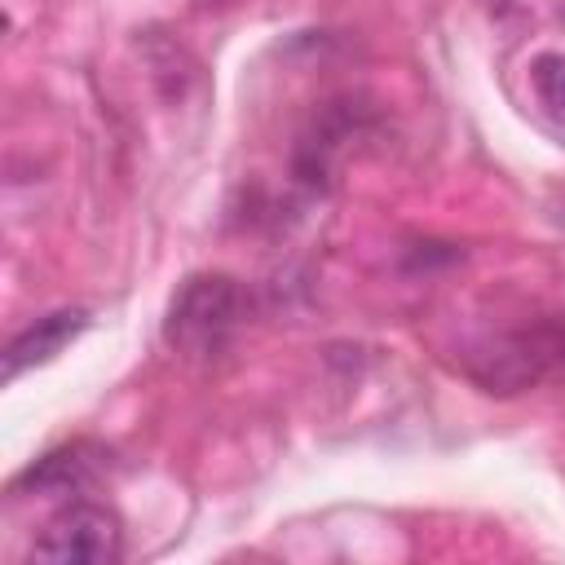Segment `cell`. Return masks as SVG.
Instances as JSON below:
<instances>
[{"instance_id": "obj_1", "label": "cell", "mask_w": 565, "mask_h": 565, "mask_svg": "<svg viewBox=\"0 0 565 565\" xmlns=\"http://www.w3.org/2000/svg\"><path fill=\"white\" fill-rule=\"evenodd\" d=\"M247 318V291L230 274H194L168 305L163 340L190 358H212L230 344L238 322Z\"/></svg>"}, {"instance_id": "obj_2", "label": "cell", "mask_w": 565, "mask_h": 565, "mask_svg": "<svg viewBox=\"0 0 565 565\" xmlns=\"http://www.w3.org/2000/svg\"><path fill=\"white\" fill-rule=\"evenodd\" d=\"M124 556V525L102 503L62 508L31 543V561L49 565H110Z\"/></svg>"}, {"instance_id": "obj_3", "label": "cell", "mask_w": 565, "mask_h": 565, "mask_svg": "<svg viewBox=\"0 0 565 565\" xmlns=\"http://www.w3.org/2000/svg\"><path fill=\"white\" fill-rule=\"evenodd\" d=\"M84 327H88V313L84 309H53V313L35 318L31 327H22L9 340V349H4V380H18L22 371L53 362Z\"/></svg>"}, {"instance_id": "obj_4", "label": "cell", "mask_w": 565, "mask_h": 565, "mask_svg": "<svg viewBox=\"0 0 565 565\" xmlns=\"http://www.w3.org/2000/svg\"><path fill=\"white\" fill-rule=\"evenodd\" d=\"M88 477H93V455H88L84 446H62V450L35 459V463L13 481V490H18V494H22V490H35V494H71V490L88 486Z\"/></svg>"}, {"instance_id": "obj_5", "label": "cell", "mask_w": 565, "mask_h": 565, "mask_svg": "<svg viewBox=\"0 0 565 565\" xmlns=\"http://www.w3.org/2000/svg\"><path fill=\"white\" fill-rule=\"evenodd\" d=\"M530 79H534V93L543 97V106L565 115V53H539L530 62Z\"/></svg>"}]
</instances>
